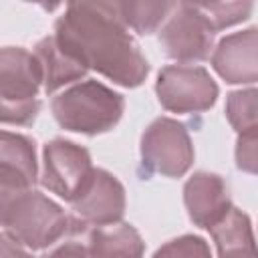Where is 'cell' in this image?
Wrapping results in <instances>:
<instances>
[{
  "label": "cell",
  "instance_id": "1",
  "mask_svg": "<svg viewBox=\"0 0 258 258\" xmlns=\"http://www.w3.org/2000/svg\"><path fill=\"white\" fill-rule=\"evenodd\" d=\"M56 42L81 64L133 89L147 73V58L121 22L115 2H73L54 24Z\"/></svg>",
  "mask_w": 258,
  "mask_h": 258
},
{
  "label": "cell",
  "instance_id": "2",
  "mask_svg": "<svg viewBox=\"0 0 258 258\" xmlns=\"http://www.w3.org/2000/svg\"><path fill=\"white\" fill-rule=\"evenodd\" d=\"M50 109L62 129L83 135H99L119 123L125 101L113 89L89 79L56 95Z\"/></svg>",
  "mask_w": 258,
  "mask_h": 258
},
{
  "label": "cell",
  "instance_id": "3",
  "mask_svg": "<svg viewBox=\"0 0 258 258\" xmlns=\"http://www.w3.org/2000/svg\"><path fill=\"white\" fill-rule=\"evenodd\" d=\"M40 67L32 52L20 46L0 48V123L30 125L40 111Z\"/></svg>",
  "mask_w": 258,
  "mask_h": 258
},
{
  "label": "cell",
  "instance_id": "4",
  "mask_svg": "<svg viewBox=\"0 0 258 258\" xmlns=\"http://www.w3.org/2000/svg\"><path fill=\"white\" fill-rule=\"evenodd\" d=\"M6 234L28 250H44L69 232H79L58 204L44 194L30 189L24 194L4 222Z\"/></svg>",
  "mask_w": 258,
  "mask_h": 258
},
{
  "label": "cell",
  "instance_id": "5",
  "mask_svg": "<svg viewBox=\"0 0 258 258\" xmlns=\"http://www.w3.org/2000/svg\"><path fill=\"white\" fill-rule=\"evenodd\" d=\"M141 163L147 171L181 177L194 161V145L183 123L157 117L141 135Z\"/></svg>",
  "mask_w": 258,
  "mask_h": 258
},
{
  "label": "cell",
  "instance_id": "6",
  "mask_svg": "<svg viewBox=\"0 0 258 258\" xmlns=\"http://www.w3.org/2000/svg\"><path fill=\"white\" fill-rule=\"evenodd\" d=\"M155 93L161 107L171 113H202L214 107L218 85L204 67L169 64L157 75Z\"/></svg>",
  "mask_w": 258,
  "mask_h": 258
},
{
  "label": "cell",
  "instance_id": "7",
  "mask_svg": "<svg viewBox=\"0 0 258 258\" xmlns=\"http://www.w3.org/2000/svg\"><path fill=\"white\" fill-rule=\"evenodd\" d=\"M38 177L34 141L20 133L0 131V226L16 202L32 189Z\"/></svg>",
  "mask_w": 258,
  "mask_h": 258
},
{
  "label": "cell",
  "instance_id": "8",
  "mask_svg": "<svg viewBox=\"0 0 258 258\" xmlns=\"http://www.w3.org/2000/svg\"><path fill=\"white\" fill-rule=\"evenodd\" d=\"M214 30L200 12L198 4L179 2L167 16L159 32L165 54L177 62L206 60L214 48Z\"/></svg>",
  "mask_w": 258,
  "mask_h": 258
},
{
  "label": "cell",
  "instance_id": "9",
  "mask_svg": "<svg viewBox=\"0 0 258 258\" xmlns=\"http://www.w3.org/2000/svg\"><path fill=\"white\" fill-rule=\"evenodd\" d=\"M93 169L89 151L73 141L52 139L42 149L40 183L71 204L87 185Z\"/></svg>",
  "mask_w": 258,
  "mask_h": 258
},
{
  "label": "cell",
  "instance_id": "10",
  "mask_svg": "<svg viewBox=\"0 0 258 258\" xmlns=\"http://www.w3.org/2000/svg\"><path fill=\"white\" fill-rule=\"evenodd\" d=\"M123 214L125 187L121 185V181L105 169H93L87 185L73 202V222L77 230H83L85 226L103 228L119 224Z\"/></svg>",
  "mask_w": 258,
  "mask_h": 258
},
{
  "label": "cell",
  "instance_id": "11",
  "mask_svg": "<svg viewBox=\"0 0 258 258\" xmlns=\"http://www.w3.org/2000/svg\"><path fill=\"white\" fill-rule=\"evenodd\" d=\"M212 67L230 85H254L258 79L256 28L224 36L212 52Z\"/></svg>",
  "mask_w": 258,
  "mask_h": 258
},
{
  "label": "cell",
  "instance_id": "12",
  "mask_svg": "<svg viewBox=\"0 0 258 258\" xmlns=\"http://www.w3.org/2000/svg\"><path fill=\"white\" fill-rule=\"evenodd\" d=\"M183 202L189 220L210 230L232 208L230 189L222 175L210 171H196L183 185Z\"/></svg>",
  "mask_w": 258,
  "mask_h": 258
},
{
  "label": "cell",
  "instance_id": "13",
  "mask_svg": "<svg viewBox=\"0 0 258 258\" xmlns=\"http://www.w3.org/2000/svg\"><path fill=\"white\" fill-rule=\"evenodd\" d=\"M32 54L40 67L42 89L46 95L58 91L69 83L81 81L87 75V67L81 64L73 54H69L52 34L38 40Z\"/></svg>",
  "mask_w": 258,
  "mask_h": 258
},
{
  "label": "cell",
  "instance_id": "14",
  "mask_svg": "<svg viewBox=\"0 0 258 258\" xmlns=\"http://www.w3.org/2000/svg\"><path fill=\"white\" fill-rule=\"evenodd\" d=\"M210 234L220 258H256L252 224L242 210L232 206L226 216L210 228Z\"/></svg>",
  "mask_w": 258,
  "mask_h": 258
},
{
  "label": "cell",
  "instance_id": "15",
  "mask_svg": "<svg viewBox=\"0 0 258 258\" xmlns=\"http://www.w3.org/2000/svg\"><path fill=\"white\" fill-rule=\"evenodd\" d=\"M145 244L139 232L125 222L95 228L89 236V258H143Z\"/></svg>",
  "mask_w": 258,
  "mask_h": 258
},
{
  "label": "cell",
  "instance_id": "16",
  "mask_svg": "<svg viewBox=\"0 0 258 258\" xmlns=\"http://www.w3.org/2000/svg\"><path fill=\"white\" fill-rule=\"evenodd\" d=\"M175 4L171 2H115L117 14L125 28L137 34H151L169 16Z\"/></svg>",
  "mask_w": 258,
  "mask_h": 258
},
{
  "label": "cell",
  "instance_id": "17",
  "mask_svg": "<svg viewBox=\"0 0 258 258\" xmlns=\"http://www.w3.org/2000/svg\"><path fill=\"white\" fill-rule=\"evenodd\" d=\"M256 89H240L228 95L226 101V117L230 125L238 131V135L244 133H254L258 131V121H256Z\"/></svg>",
  "mask_w": 258,
  "mask_h": 258
},
{
  "label": "cell",
  "instance_id": "18",
  "mask_svg": "<svg viewBox=\"0 0 258 258\" xmlns=\"http://www.w3.org/2000/svg\"><path fill=\"white\" fill-rule=\"evenodd\" d=\"M200 12L214 32L246 20L252 12V2H198Z\"/></svg>",
  "mask_w": 258,
  "mask_h": 258
},
{
  "label": "cell",
  "instance_id": "19",
  "mask_svg": "<svg viewBox=\"0 0 258 258\" xmlns=\"http://www.w3.org/2000/svg\"><path fill=\"white\" fill-rule=\"evenodd\" d=\"M153 258H212V252L204 238L185 234L165 242L161 248H157Z\"/></svg>",
  "mask_w": 258,
  "mask_h": 258
},
{
  "label": "cell",
  "instance_id": "20",
  "mask_svg": "<svg viewBox=\"0 0 258 258\" xmlns=\"http://www.w3.org/2000/svg\"><path fill=\"white\" fill-rule=\"evenodd\" d=\"M256 145H258V131L238 135V143H236V165L242 171L256 173V159H258Z\"/></svg>",
  "mask_w": 258,
  "mask_h": 258
},
{
  "label": "cell",
  "instance_id": "21",
  "mask_svg": "<svg viewBox=\"0 0 258 258\" xmlns=\"http://www.w3.org/2000/svg\"><path fill=\"white\" fill-rule=\"evenodd\" d=\"M42 258H89V254H87L85 244L71 240V242H62L60 246H56L52 252H48Z\"/></svg>",
  "mask_w": 258,
  "mask_h": 258
},
{
  "label": "cell",
  "instance_id": "22",
  "mask_svg": "<svg viewBox=\"0 0 258 258\" xmlns=\"http://www.w3.org/2000/svg\"><path fill=\"white\" fill-rule=\"evenodd\" d=\"M0 258H30V254L8 234H0Z\"/></svg>",
  "mask_w": 258,
  "mask_h": 258
}]
</instances>
